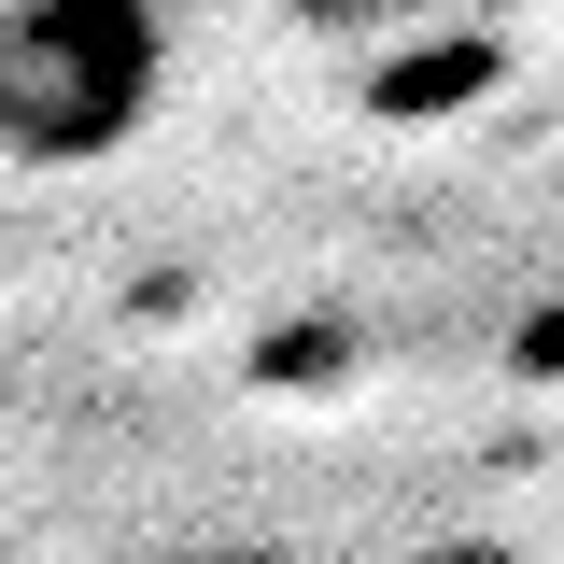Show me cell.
I'll return each instance as SVG.
<instances>
[{
	"mask_svg": "<svg viewBox=\"0 0 564 564\" xmlns=\"http://www.w3.org/2000/svg\"><path fill=\"white\" fill-rule=\"evenodd\" d=\"M170 99V14L155 0H0V155L14 170H99Z\"/></svg>",
	"mask_w": 564,
	"mask_h": 564,
	"instance_id": "1",
	"label": "cell"
},
{
	"mask_svg": "<svg viewBox=\"0 0 564 564\" xmlns=\"http://www.w3.org/2000/svg\"><path fill=\"white\" fill-rule=\"evenodd\" d=\"M282 14L325 43H410V29H480L494 0H282Z\"/></svg>",
	"mask_w": 564,
	"mask_h": 564,
	"instance_id": "2",
	"label": "cell"
},
{
	"mask_svg": "<svg viewBox=\"0 0 564 564\" xmlns=\"http://www.w3.org/2000/svg\"><path fill=\"white\" fill-rule=\"evenodd\" d=\"M226 564H269V551H226Z\"/></svg>",
	"mask_w": 564,
	"mask_h": 564,
	"instance_id": "3",
	"label": "cell"
}]
</instances>
